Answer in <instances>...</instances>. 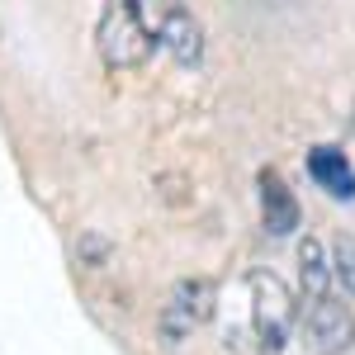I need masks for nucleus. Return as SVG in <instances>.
<instances>
[{
	"label": "nucleus",
	"mask_w": 355,
	"mask_h": 355,
	"mask_svg": "<svg viewBox=\"0 0 355 355\" xmlns=\"http://www.w3.org/2000/svg\"><path fill=\"white\" fill-rule=\"evenodd\" d=\"M157 43H162V28L147 24V0H105L100 28H95V48H100L110 71L147 67Z\"/></svg>",
	"instance_id": "nucleus-1"
},
{
	"label": "nucleus",
	"mask_w": 355,
	"mask_h": 355,
	"mask_svg": "<svg viewBox=\"0 0 355 355\" xmlns=\"http://www.w3.org/2000/svg\"><path fill=\"white\" fill-rule=\"evenodd\" d=\"M246 294H251V331L261 341V351H284L289 336H294V322H299V303L289 294V284L275 270H251L246 275Z\"/></svg>",
	"instance_id": "nucleus-2"
},
{
	"label": "nucleus",
	"mask_w": 355,
	"mask_h": 355,
	"mask_svg": "<svg viewBox=\"0 0 355 355\" xmlns=\"http://www.w3.org/2000/svg\"><path fill=\"white\" fill-rule=\"evenodd\" d=\"M303 346L313 355H346L355 346V313L336 294L303 299Z\"/></svg>",
	"instance_id": "nucleus-3"
},
{
	"label": "nucleus",
	"mask_w": 355,
	"mask_h": 355,
	"mask_svg": "<svg viewBox=\"0 0 355 355\" xmlns=\"http://www.w3.org/2000/svg\"><path fill=\"white\" fill-rule=\"evenodd\" d=\"M214 308H218V284H214V279H204V275L180 279V284L171 289V303H166V313H162V336L171 346L185 341L194 327H204V322L214 318Z\"/></svg>",
	"instance_id": "nucleus-4"
},
{
	"label": "nucleus",
	"mask_w": 355,
	"mask_h": 355,
	"mask_svg": "<svg viewBox=\"0 0 355 355\" xmlns=\"http://www.w3.org/2000/svg\"><path fill=\"white\" fill-rule=\"evenodd\" d=\"M157 28H162V48L180 67H199V57H204V28H199V19H194L185 5H171Z\"/></svg>",
	"instance_id": "nucleus-5"
},
{
	"label": "nucleus",
	"mask_w": 355,
	"mask_h": 355,
	"mask_svg": "<svg viewBox=\"0 0 355 355\" xmlns=\"http://www.w3.org/2000/svg\"><path fill=\"white\" fill-rule=\"evenodd\" d=\"M308 175H313V185L331 199H355V166L346 162V152H336V147H313L308 152Z\"/></svg>",
	"instance_id": "nucleus-6"
},
{
	"label": "nucleus",
	"mask_w": 355,
	"mask_h": 355,
	"mask_svg": "<svg viewBox=\"0 0 355 355\" xmlns=\"http://www.w3.org/2000/svg\"><path fill=\"white\" fill-rule=\"evenodd\" d=\"M261 223L270 237H289L299 227V199L289 194V185L275 171H261Z\"/></svg>",
	"instance_id": "nucleus-7"
},
{
	"label": "nucleus",
	"mask_w": 355,
	"mask_h": 355,
	"mask_svg": "<svg viewBox=\"0 0 355 355\" xmlns=\"http://www.w3.org/2000/svg\"><path fill=\"white\" fill-rule=\"evenodd\" d=\"M331 279H336V270H331L322 242H318V237H303L299 242V289H303V299L331 294Z\"/></svg>",
	"instance_id": "nucleus-8"
},
{
	"label": "nucleus",
	"mask_w": 355,
	"mask_h": 355,
	"mask_svg": "<svg viewBox=\"0 0 355 355\" xmlns=\"http://www.w3.org/2000/svg\"><path fill=\"white\" fill-rule=\"evenodd\" d=\"M331 270H336V284L346 289V299H355V237L351 232H336V242H331Z\"/></svg>",
	"instance_id": "nucleus-9"
}]
</instances>
